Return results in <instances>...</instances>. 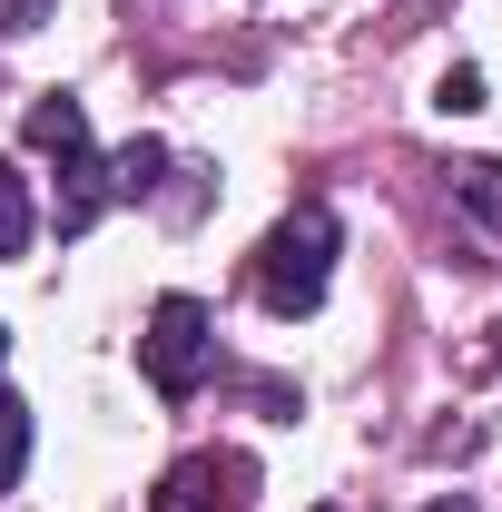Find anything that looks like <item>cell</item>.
I'll return each mask as SVG.
<instances>
[{"label":"cell","instance_id":"30bf717a","mask_svg":"<svg viewBox=\"0 0 502 512\" xmlns=\"http://www.w3.org/2000/svg\"><path fill=\"white\" fill-rule=\"evenodd\" d=\"M50 20V0H0V40H20V30H40Z\"/></svg>","mask_w":502,"mask_h":512},{"label":"cell","instance_id":"6da1fadb","mask_svg":"<svg viewBox=\"0 0 502 512\" xmlns=\"http://www.w3.org/2000/svg\"><path fill=\"white\" fill-rule=\"evenodd\" d=\"M325 276H335V217H325V207L276 217L266 247H256V266H247V286H256L266 316H315V306H325Z\"/></svg>","mask_w":502,"mask_h":512},{"label":"cell","instance_id":"8fae6325","mask_svg":"<svg viewBox=\"0 0 502 512\" xmlns=\"http://www.w3.org/2000/svg\"><path fill=\"white\" fill-rule=\"evenodd\" d=\"M424 512H473V503H424Z\"/></svg>","mask_w":502,"mask_h":512},{"label":"cell","instance_id":"52a82bcc","mask_svg":"<svg viewBox=\"0 0 502 512\" xmlns=\"http://www.w3.org/2000/svg\"><path fill=\"white\" fill-rule=\"evenodd\" d=\"M158 168H168V148H158V138H128L119 158H109V197H148Z\"/></svg>","mask_w":502,"mask_h":512},{"label":"cell","instance_id":"8992f818","mask_svg":"<svg viewBox=\"0 0 502 512\" xmlns=\"http://www.w3.org/2000/svg\"><path fill=\"white\" fill-rule=\"evenodd\" d=\"M79 138H89V109H79V99H60V89H50V99L30 109V148L50 158V148H79Z\"/></svg>","mask_w":502,"mask_h":512},{"label":"cell","instance_id":"3957f363","mask_svg":"<svg viewBox=\"0 0 502 512\" xmlns=\"http://www.w3.org/2000/svg\"><path fill=\"white\" fill-rule=\"evenodd\" d=\"M148 512H256V463L247 453H188L158 473Z\"/></svg>","mask_w":502,"mask_h":512},{"label":"cell","instance_id":"ba28073f","mask_svg":"<svg viewBox=\"0 0 502 512\" xmlns=\"http://www.w3.org/2000/svg\"><path fill=\"white\" fill-rule=\"evenodd\" d=\"M20 463H30V404H20V394H0V493L20 483Z\"/></svg>","mask_w":502,"mask_h":512},{"label":"cell","instance_id":"277c9868","mask_svg":"<svg viewBox=\"0 0 502 512\" xmlns=\"http://www.w3.org/2000/svg\"><path fill=\"white\" fill-rule=\"evenodd\" d=\"M453 207H463V227L502 256V168H453Z\"/></svg>","mask_w":502,"mask_h":512},{"label":"cell","instance_id":"9c48e42d","mask_svg":"<svg viewBox=\"0 0 502 512\" xmlns=\"http://www.w3.org/2000/svg\"><path fill=\"white\" fill-rule=\"evenodd\" d=\"M443 109H453V119H463V109H483V69H443V89H434Z\"/></svg>","mask_w":502,"mask_h":512},{"label":"cell","instance_id":"7a4b0ae2","mask_svg":"<svg viewBox=\"0 0 502 512\" xmlns=\"http://www.w3.org/2000/svg\"><path fill=\"white\" fill-rule=\"evenodd\" d=\"M138 365H148L158 394H197V384L217 375V316L197 296H158V316L138 335Z\"/></svg>","mask_w":502,"mask_h":512},{"label":"cell","instance_id":"7c38bea8","mask_svg":"<svg viewBox=\"0 0 502 512\" xmlns=\"http://www.w3.org/2000/svg\"><path fill=\"white\" fill-rule=\"evenodd\" d=\"M0 355H10V325H0Z\"/></svg>","mask_w":502,"mask_h":512},{"label":"cell","instance_id":"5b68a950","mask_svg":"<svg viewBox=\"0 0 502 512\" xmlns=\"http://www.w3.org/2000/svg\"><path fill=\"white\" fill-rule=\"evenodd\" d=\"M30 237H40V207H30V178H20V168L0 158V256H20Z\"/></svg>","mask_w":502,"mask_h":512}]
</instances>
